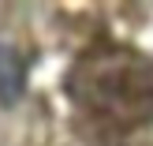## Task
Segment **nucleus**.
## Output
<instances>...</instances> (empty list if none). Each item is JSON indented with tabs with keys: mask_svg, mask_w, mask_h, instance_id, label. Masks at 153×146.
I'll use <instances>...</instances> for the list:
<instances>
[{
	"mask_svg": "<svg viewBox=\"0 0 153 146\" xmlns=\"http://www.w3.org/2000/svg\"><path fill=\"white\" fill-rule=\"evenodd\" d=\"M64 86L75 112L97 135H131L153 124V60L131 45H90Z\"/></svg>",
	"mask_w": 153,
	"mask_h": 146,
	"instance_id": "nucleus-1",
	"label": "nucleus"
}]
</instances>
